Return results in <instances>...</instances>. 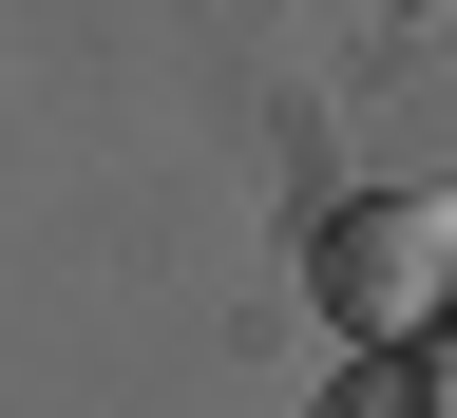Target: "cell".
<instances>
[{
	"label": "cell",
	"instance_id": "1",
	"mask_svg": "<svg viewBox=\"0 0 457 418\" xmlns=\"http://www.w3.org/2000/svg\"><path fill=\"white\" fill-rule=\"evenodd\" d=\"M305 285L343 342H457V209L438 191H343L305 228Z\"/></svg>",
	"mask_w": 457,
	"mask_h": 418
},
{
	"label": "cell",
	"instance_id": "2",
	"mask_svg": "<svg viewBox=\"0 0 457 418\" xmlns=\"http://www.w3.org/2000/svg\"><path fill=\"white\" fill-rule=\"evenodd\" d=\"M324 418H457V362L438 342H362V362L324 381Z\"/></svg>",
	"mask_w": 457,
	"mask_h": 418
}]
</instances>
